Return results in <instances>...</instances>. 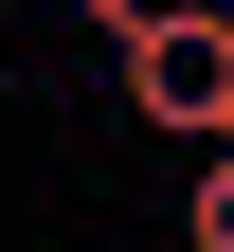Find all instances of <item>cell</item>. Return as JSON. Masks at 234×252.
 I'll list each match as a JSON object with an SVG mask.
<instances>
[{
    "instance_id": "6da1fadb",
    "label": "cell",
    "mask_w": 234,
    "mask_h": 252,
    "mask_svg": "<svg viewBox=\"0 0 234 252\" xmlns=\"http://www.w3.org/2000/svg\"><path fill=\"white\" fill-rule=\"evenodd\" d=\"M108 72H126V108H144V144H198V162L234 144V18L216 0H126L108 18Z\"/></svg>"
},
{
    "instance_id": "7a4b0ae2",
    "label": "cell",
    "mask_w": 234,
    "mask_h": 252,
    "mask_svg": "<svg viewBox=\"0 0 234 252\" xmlns=\"http://www.w3.org/2000/svg\"><path fill=\"white\" fill-rule=\"evenodd\" d=\"M180 234H198V252H234V144L198 162V198H180Z\"/></svg>"
},
{
    "instance_id": "3957f363",
    "label": "cell",
    "mask_w": 234,
    "mask_h": 252,
    "mask_svg": "<svg viewBox=\"0 0 234 252\" xmlns=\"http://www.w3.org/2000/svg\"><path fill=\"white\" fill-rule=\"evenodd\" d=\"M0 18H36V0H0Z\"/></svg>"
}]
</instances>
